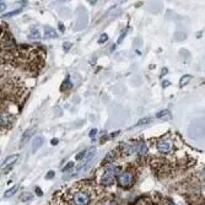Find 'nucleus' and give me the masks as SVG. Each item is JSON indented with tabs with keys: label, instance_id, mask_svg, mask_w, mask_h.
<instances>
[{
	"label": "nucleus",
	"instance_id": "72a5a7b5",
	"mask_svg": "<svg viewBox=\"0 0 205 205\" xmlns=\"http://www.w3.org/2000/svg\"><path fill=\"white\" fill-rule=\"evenodd\" d=\"M204 177H205V170H204Z\"/></svg>",
	"mask_w": 205,
	"mask_h": 205
},
{
	"label": "nucleus",
	"instance_id": "0eeeda50",
	"mask_svg": "<svg viewBox=\"0 0 205 205\" xmlns=\"http://www.w3.org/2000/svg\"><path fill=\"white\" fill-rule=\"evenodd\" d=\"M44 38H55L57 37V32H55V30L52 28V27H49V26H44Z\"/></svg>",
	"mask_w": 205,
	"mask_h": 205
},
{
	"label": "nucleus",
	"instance_id": "f257e3e1",
	"mask_svg": "<svg viewBox=\"0 0 205 205\" xmlns=\"http://www.w3.org/2000/svg\"><path fill=\"white\" fill-rule=\"evenodd\" d=\"M119 172V168L116 167V166H111L108 167L106 172L103 173V176L101 177V179H99V182H101V184L107 187V185H111L113 183V181H114V177Z\"/></svg>",
	"mask_w": 205,
	"mask_h": 205
},
{
	"label": "nucleus",
	"instance_id": "c85d7f7f",
	"mask_svg": "<svg viewBox=\"0 0 205 205\" xmlns=\"http://www.w3.org/2000/svg\"><path fill=\"white\" fill-rule=\"evenodd\" d=\"M168 85H170V81H168V80H163V83H162V86H163V87H167Z\"/></svg>",
	"mask_w": 205,
	"mask_h": 205
},
{
	"label": "nucleus",
	"instance_id": "473e14b6",
	"mask_svg": "<svg viewBox=\"0 0 205 205\" xmlns=\"http://www.w3.org/2000/svg\"><path fill=\"white\" fill-rule=\"evenodd\" d=\"M168 205H176V204H175V203H172V202H171V203H170V204H168Z\"/></svg>",
	"mask_w": 205,
	"mask_h": 205
},
{
	"label": "nucleus",
	"instance_id": "4468645a",
	"mask_svg": "<svg viewBox=\"0 0 205 205\" xmlns=\"http://www.w3.org/2000/svg\"><path fill=\"white\" fill-rule=\"evenodd\" d=\"M39 37H41V33H39V31L37 28H33L28 33V38L30 39H39Z\"/></svg>",
	"mask_w": 205,
	"mask_h": 205
},
{
	"label": "nucleus",
	"instance_id": "bb28decb",
	"mask_svg": "<svg viewBox=\"0 0 205 205\" xmlns=\"http://www.w3.org/2000/svg\"><path fill=\"white\" fill-rule=\"evenodd\" d=\"M36 194H37L38 197H42V195H43V192L41 190V188H38V187L36 188Z\"/></svg>",
	"mask_w": 205,
	"mask_h": 205
},
{
	"label": "nucleus",
	"instance_id": "39448f33",
	"mask_svg": "<svg viewBox=\"0 0 205 205\" xmlns=\"http://www.w3.org/2000/svg\"><path fill=\"white\" fill-rule=\"evenodd\" d=\"M172 147H173V145H172V141H170V140H162L157 144V150L160 152H163V154L170 152L172 150Z\"/></svg>",
	"mask_w": 205,
	"mask_h": 205
},
{
	"label": "nucleus",
	"instance_id": "20e7f679",
	"mask_svg": "<svg viewBox=\"0 0 205 205\" xmlns=\"http://www.w3.org/2000/svg\"><path fill=\"white\" fill-rule=\"evenodd\" d=\"M15 122V117L11 114H7V113H1V117H0V124H1V128H10Z\"/></svg>",
	"mask_w": 205,
	"mask_h": 205
},
{
	"label": "nucleus",
	"instance_id": "2f4dec72",
	"mask_svg": "<svg viewBox=\"0 0 205 205\" xmlns=\"http://www.w3.org/2000/svg\"><path fill=\"white\" fill-rule=\"evenodd\" d=\"M97 1H95V0H92V1H90V4H91V5H95V4H96Z\"/></svg>",
	"mask_w": 205,
	"mask_h": 205
},
{
	"label": "nucleus",
	"instance_id": "412c9836",
	"mask_svg": "<svg viewBox=\"0 0 205 205\" xmlns=\"http://www.w3.org/2000/svg\"><path fill=\"white\" fill-rule=\"evenodd\" d=\"M72 167H74V163H72V162H69V163H66V165L64 166V167H63V172H68V171H70V168H72Z\"/></svg>",
	"mask_w": 205,
	"mask_h": 205
},
{
	"label": "nucleus",
	"instance_id": "b1692460",
	"mask_svg": "<svg viewBox=\"0 0 205 205\" xmlns=\"http://www.w3.org/2000/svg\"><path fill=\"white\" fill-rule=\"evenodd\" d=\"M54 175H55V173H54L53 171H49V172L47 173V175H45V179H51V178H53Z\"/></svg>",
	"mask_w": 205,
	"mask_h": 205
},
{
	"label": "nucleus",
	"instance_id": "f3484780",
	"mask_svg": "<svg viewBox=\"0 0 205 205\" xmlns=\"http://www.w3.org/2000/svg\"><path fill=\"white\" fill-rule=\"evenodd\" d=\"M86 152H87V150H84V151H81V152H79L76 155V161H81L83 162L84 160H85V157H86Z\"/></svg>",
	"mask_w": 205,
	"mask_h": 205
},
{
	"label": "nucleus",
	"instance_id": "a211bd4d",
	"mask_svg": "<svg viewBox=\"0 0 205 205\" xmlns=\"http://www.w3.org/2000/svg\"><path fill=\"white\" fill-rule=\"evenodd\" d=\"M150 120H151V118L150 117H145V118H143V119H140L138 123H136V125H145V124H147V123H150Z\"/></svg>",
	"mask_w": 205,
	"mask_h": 205
},
{
	"label": "nucleus",
	"instance_id": "1a4fd4ad",
	"mask_svg": "<svg viewBox=\"0 0 205 205\" xmlns=\"http://www.w3.org/2000/svg\"><path fill=\"white\" fill-rule=\"evenodd\" d=\"M42 145H43V138L42 136H36V138L32 140V151L38 150Z\"/></svg>",
	"mask_w": 205,
	"mask_h": 205
},
{
	"label": "nucleus",
	"instance_id": "393cba45",
	"mask_svg": "<svg viewBox=\"0 0 205 205\" xmlns=\"http://www.w3.org/2000/svg\"><path fill=\"white\" fill-rule=\"evenodd\" d=\"M5 9H6V4L1 1V3H0V11L4 12V11H5Z\"/></svg>",
	"mask_w": 205,
	"mask_h": 205
},
{
	"label": "nucleus",
	"instance_id": "f03ea898",
	"mask_svg": "<svg viewBox=\"0 0 205 205\" xmlns=\"http://www.w3.org/2000/svg\"><path fill=\"white\" fill-rule=\"evenodd\" d=\"M71 200L74 205H87L90 203V195L85 190H76L72 193Z\"/></svg>",
	"mask_w": 205,
	"mask_h": 205
},
{
	"label": "nucleus",
	"instance_id": "9b49d317",
	"mask_svg": "<svg viewBox=\"0 0 205 205\" xmlns=\"http://www.w3.org/2000/svg\"><path fill=\"white\" fill-rule=\"evenodd\" d=\"M32 199H33V194L28 193V192H25V193H22L20 195V200L22 203H27V202H30V200H32Z\"/></svg>",
	"mask_w": 205,
	"mask_h": 205
},
{
	"label": "nucleus",
	"instance_id": "aec40b11",
	"mask_svg": "<svg viewBox=\"0 0 205 205\" xmlns=\"http://www.w3.org/2000/svg\"><path fill=\"white\" fill-rule=\"evenodd\" d=\"M108 39V36L106 33H102L101 36H99V39H98V43H106Z\"/></svg>",
	"mask_w": 205,
	"mask_h": 205
},
{
	"label": "nucleus",
	"instance_id": "6ab92c4d",
	"mask_svg": "<svg viewBox=\"0 0 205 205\" xmlns=\"http://www.w3.org/2000/svg\"><path fill=\"white\" fill-rule=\"evenodd\" d=\"M21 11V9H16V10H14V11H11V12H9V14H4V17H10V16H15V15H17Z\"/></svg>",
	"mask_w": 205,
	"mask_h": 205
},
{
	"label": "nucleus",
	"instance_id": "5701e85b",
	"mask_svg": "<svg viewBox=\"0 0 205 205\" xmlns=\"http://www.w3.org/2000/svg\"><path fill=\"white\" fill-rule=\"evenodd\" d=\"M63 48H64V52H68L71 48V42H64V44H63Z\"/></svg>",
	"mask_w": 205,
	"mask_h": 205
},
{
	"label": "nucleus",
	"instance_id": "6e6552de",
	"mask_svg": "<svg viewBox=\"0 0 205 205\" xmlns=\"http://www.w3.org/2000/svg\"><path fill=\"white\" fill-rule=\"evenodd\" d=\"M35 133V129H27L21 136V145H25L27 141L32 138V134Z\"/></svg>",
	"mask_w": 205,
	"mask_h": 205
},
{
	"label": "nucleus",
	"instance_id": "c756f323",
	"mask_svg": "<svg viewBox=\"0 0 205 205\" xmlns=\"http://www.w3.org/2000/svg\"><path fill=\"white\" fill-rule=\"evenodd\" d=\"M167 72H168V70L166 69V68H163V69H162V72H161V76H163V75H166V74H167Z\"/></svg>",
	"mask_w": 205,
	"mask_h": 205
},
{
	"label": "nucleus",
	"instance_id": "7ed1b4c3",
	"mask_svg": "<svg viewBox=\"0 0 205 205\" xmlns=\"http://www.w3.org/2000/svg\"><path fill=\"white\" fill-rule=\"evenodd\" d=\"M133 183H134V176L131 172L124 171L118 176V184L122 188H129L130 185H133Z\"/></svg>",
	"mask_w": 205,
	"mask_h": 205
},
{
	"label": "nucleus",
	"instance_id": "a878e982",
	"mask_svg": "<svg viewBox=\"0 0 205 205\" xmlns=\"http://www.w3.org/2000/svg\"><path fill=\"white\" fill-rule=\"evenodd\" d=\"M97 134V129H92L90 131V138H95V135Z\"/></svg>",
	"mask_w": 205,
	"mask_h": 205
},
{
	"label": "nucleus",
	"instance_id": "ddd939ff",
	"mask_svg": "<svg viewBox=\"0 0 205 205\" xmlns=\"http://www.w3.org/2000/svg\"><path fill=\"white\" fill-rule=\"evenodd\" d=\"M156 117L160 118V119H166V118H171V113H170V111H167V109H163V111L157 113Z\"/></svg>",
	"mask_w": 205,
	"mask_h": 205
},
{
	"label": "nucleus",
	"instance_id": "dca6fc26",
	"mask_svg": "<svg viewBox=\"0 0 205 205\" xmlns=\"http://www.w3.org/2000/svg\"><path fill=\"white\" fill-rule=\"evenodd\" d=\"M70 87V81H69V77L66 76V79L63 81V84L60 86V91H65L66 89H69Z\"/></svg>",
	"mask_w": 205,
	"mask_h": 205
},
{
	"label": "nucleus",
	"instance_id": "f8f14e48",
	"mask_svg": "<svg viewBox=\"0 0 205 205\" xmlns=\"http://www.w3.org/2000/svg\"><path fill=\"white\" fill-rule=\"evenodd\" d=\"M17 189H19V185H14L12 188H10V189H7L5 193H4V198H10V197H12L14 194H15L16 192H17Z\"/></svg>",
	"mask_w": 205,
	"mask_h": 205
},
{
	"label": "nucleus",
	"instance_id": "7c9ffc66",
	"mask_svg": "<svg viewBox=\"0 0 205 205\" xmlns=\"http://www.w3.org/2000/svg\"><path fill=\"white\" fill-rule=\"evenodd\" d=\"M51 144H52V145H57V144H58V139H57V138L53 139V140L51 141Z\"/></svg>",
	"mask_w": 205,
	"mask_h": 205
},
{
	"label": "nucleus",
	"instance_id": "2eb2a0df",
	"mask_svg": "<svg viewBox=\"0 0 205 205\" xmlns=\"http://www.w3.org/2000/svg\"><path fill=\"white\" fill-rule=\"evenodd\" d=\"M193 77H192V75H184L183 77L181 79V83H179V86L181 87H184V86L187 85V84H189V81L192 80Z\"/></svg>",
	"mask_w": 205,
	"mask_h": 205
},
{
	"label": "nucleus",
	"instance_id": "9d476101",
	"mask_svg": "<svg viewBox=\"0 0 205 205\" xmlns=\"http://www.w3.org/2000/svg\"><path fill=\"white\" fill-rule=\"evenodd\" d=\"M134 150H136L140 155H143V154L147 152V146H146V144H145L144 141H139V143H136V147L134 146Z\"/></svg>",
	"mask_w": 205,
	"mask_h": 205
},
{
	"label": "nucleus",
	"instance_id": "4be33fe9",
	"mask_svg": "<svg viewBox=\"0 0 205 205\" xmlns=\"http://www.w3.org/2000/svg\"><path fill=\"white\" fill-rule=\"evenodd\" d=\"M127 31H128V28H125L124 31L122 32V36H119V38H118V41H117V43H122V41L124 39V37L127 36Z\"/></svg>",
	"mask_w": 205,
	"mask_h": 205
},
{
	"label": "nucleus",
	"instance_id": "423d86ee",
	"mask_svg": "<svg viewBox=\"0 0 205 205\" xmlns=\"http://www.w3.org/2000/svg\"><path fill=\"white\" fill-rule=\"evenodd\" d=\"M17 160H19V155L15 154V155H11V156L6 157L5 160H4V162L1 163V170H4V168H6L9 166H12L14 163H16Z\"/></svg>",
	"mask_w": 205,
	"mask_h": 205
},
{
	"label": "nucleus",
	"instance_id": "cd10ccee",
	"mask_svg": "<svg viewBox=\"0 0 205 205\" xmlns=\"http://www.w3.org/2000/svg\"><path fill=\"white\" fill-rule=\"evenodd\" d=\"M58 27H59V30L62 31V32H64L65 31V27H64V25L62 24V22H59V25H58Z\"/></svg>",
	"mask_w": 205,
	"mask_h": 205
}]
</instances>
